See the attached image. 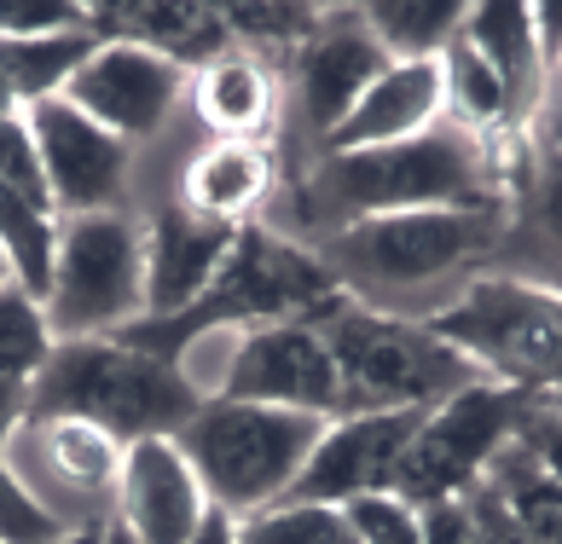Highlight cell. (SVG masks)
Returning a JSON list of instances; mask_svg holds the SVG:
<instances>
[{"mask_svg":"<svg viewBox=\"0 0 562 544\" xmlns=\"http://www.w3.org/2000/svg\"><path fill=\"white\" fill-rule=\"evenodd\" d=\"M505 203L510 185L493 151L458 122H435L429 134L371 145V151H325L296 192L302 220L319 238L371 215H406V208H493V215H505Z\"/></svg>","mask_w":562,"mask_h":544,"instance_id":"cell-1","label":"cell"},{"mask_svg":"<svg viewBox=\"0 0 562 544\" xmlns=\"http://www.w3.org/2000/svg\"><path fill=\"white\" fill-rule=\"evenodd\" d=\"M330 296H342V284L330 279L314 243L249 220L238 226V243L215 272V284L192 307L162 313V319H134L128 330H116V342L151 353V360L186 365V353L198 342L226 337V330L238 337V330L279 325V319H314Z\"/></svg>","mask_w":562,"mask_h":544,"instance_id":"cell-2","label":"cell"},{"mask_svg":"<svg viewBox=\"0 0 562 544\" xmlns=\"http://www.w3.org/2000/svg\"><path fill=\"white\" fill-rule=\"evenodd\" d=\"M210 394L186 365L151 360L116 337H76L58 342L53 360L41 365L30 383V423L47 417H88V423L111 429L122 446L151 441V434H175L198 417Z\"/></svg>","mask_w":562,"mask_h":544,"instance_id":"cell-3","label":"cell"},{"mask_svg":"<svg viewBox=\"0 0 562 544\" xmlns=\"http://www.w3.org/2000/svg\"><path fill=\"white\" fill-rule=\"evenodd\" d=\"M314 325L342 383V417L348 411H435L458 388L487 383L424 319L353 302L348 290L314 313Z\"/></svg>","mask_w":562,"mask_h":544,"instance_id":"cell-4","label":"cell"},{"mask_svg":"<svg viewBox=\"0 0 562 544\" xmlns=\"http://www.w3.org/2000/svg\"><path fill=\"white\" fill-rule=\"evenodd\" d=\"M319 434H325V417L210 394L192 423L175 434V446L186 452V464H192L198 487L210 492V505L244 521L290 498L302 464L319 446Z\"/></svg>","mask_w":562,"mask_h":544,"instance_id":"cell-5","label":"cell"},{"mask_svg":"<svg viewBox=\"0 0 562 544\" xmlns=\"http://www.w3.org/2000/svg\"><path fill=\"white\" fill-rule=\"evenodd\" d=\"M510 238V215L493 208H406V215H371L342 233H325L314 249L353 302L406 296V290L441 284L447 272L493 256Z\"/></svg>","mask_w":562,"mask_h":544,"instance_id":"cell-6","label":"cell"},{"mask_svg":"<svg viewBox=\"0 0 562 544\" xmlns=\"http://www.w3.org/2000/svg\"><path fill=\"white\" fill-rule=\"evenodd\" d=\"M418 319L458 348L487 383L522 388L533 400H562V290L539 279L487 272L470 279L447 307Z\"/></svg>","mask_w":562,"mask_h":544,"instance_id":"cell-7","label":"cell"},{"mask_svg":"<svg viewBox=\"0 0 562 544\" xmlns=\"http://www.w3.org/2000/svg\"><path fill=\"white\" fill-rule=\"evenodd\" d=\"M47 325L58 342L116 337L145 319V220L122 208L58 220V256L47 290Z\"/></svg>","mask_w":562,"mask_h":544,"instance_id":"cell-8","label":"cell"},{"mask_svg":"<svg viewBox=\"0 0 562 544\" xmlns=\"http://www.w3.org/2000/svg\"><path fill=\"white\" fill-rule=\"evenodd\" d=\"M533 406H539L533 394L505 388V383L458 388L452 400H441L435 411L418 417V434L406 441L401 469H394V492L412 510L464 498L470 487L487 480L498 452L522 441V423L533 417Z\"/></svg>","mask_w":562,"mask_h":544,"instance_id":"cell-9","label":"cell"},{"mask_svg":"<svg viewBox=\"0 0 562 544\" xmlns=\"http://www.w3.org/2000/svg\"><path fill=\"white\" fill-rule=\"evenodd\" d=\"M221 400H256V406H284L307 417H342V383L330 365V348L314 319H279L238 330L226 371L215 383Z\"/></svg>","mask_w":562,"mask_h":544,"instance_id":"cell-10","label":"cell"},{"mask_svg":"<svg viewBox=\"0 0 562 544\" xmlns=\"http://www.w3.org/2000/svg\"><path fill=\"white\" fill-rule=\"evenodd\" d=\"M186 88H192V70H180L145 47H128V41H99L93 58L70 76L65 99L81 116H93L99 128H111L122 145H134L169 122Z\"/></svg>","mask_w":562,"mask_h":544,"instance_id":"cell-11","label":"cell"},{"mask_svg":"<svg viewBox=\"0 0 562 544\" xmlns=\"http://www.w3.org/2000/svg\"><path fill=\"white\" fill-rule=\"evenodd\" d=\"M35 151H41V174H47V197L58 215H99V208H116L122 180H128V145L111 128H99L93 116H81L76 104L41 99L24 111Z\"/></svg>","mask_w":562,"mask_h":544,"instance_id":"cell-12","label":"cell"},{"mask_svg":"<svg viewBox=\"0 0 562 544\" xmlns=\"http://www.w3.org/2000/svg\"><path fill=\"white\" fill-rule=\"evenodd\" d=\"M424 411H348L330 417L314 457L302 464L290 498L296 505H348L366 492H394L406 441L418 434Z\"/></svg>","mask_w":562,"mask_h":544,"instance_id":"cell-13","label":"cell"},{"mask_svg":"<svg viewBox=\"0 0 562 544\" xmlns=\"http://www.w3.org/2000/svg\"><path fill=\"white\" fill-rule=\"evenodd\" d=\"M210 510H215L210 492L198 487L192 464H186V452L169 434H151V441H134L122 452L111 515L139 544H192V533L203 528Z\"/></svg>","mask_w":562,"mask_h":544,"instance_id":"cell-14","label":"cell"},{"mask_svg":"<svg viewBox=\"0 0 562 544\" xmlns=\"http://www.w3.org/2000/svg\"><path fill=\"white\" fill-rule=\"evenodd\" d=\"M233 243H238V226L198 215L180 197L151 208L145 215V319L192 307L215 284V272L226 267Z\"/></svg>","mask_w":562,"mask_h":544,"instance_id":"cell-15","label":"cell"},{"mask_svg":"<svg viewBox=\"0 0 562 544\" xmlns=\"http://www.w3.org/2000/svg\"><path fill=\"white\" fill-rule=\"evenodd\" d=\"M383 70H389V58H383L378 41L366 35L360 12L330 7L325 30L314 35V47L296 58V99H302L307 128L319 139H330Z\"/></svg>","mask_w":562,"mask_h":544,"instance_id":"cell-16","label":"cell"},{"mask_svg":"<svg viewBox=\"0 0 562 544\" xmlns=\"http://www.w3.org/2000/svg\"><path fill=\"white\" fill-rule=\"evenodd\" d=\"M88 35L128 41V47H145L180 70H203L233 47L221 7H210V0H99V7H88Z\"/></svg>","mask_w":562,"mask_h":544,"instance_id":"cell-17","label":"cell"},{"mask_svg":"<svg viewBox=\"0 0 562 544\" xmlns=\"http://www.w3.org/2000/svg\"><path fill=\"white\" fill-rule=\"evenodd\" d=\"M435 122H447L441 58H424V65H389L366 88V99L348 111L342 128L325 139V151H371V145H394V139L429 134Z\"/></svg>","mask_w":562,"mask_h":544,"instance_id":"cell-18","label":"cell"},{"mask_svg":"<svg viewBox=\"0 0 562 544\" xmlns=\"http://www.w3.org/2000/svg\"><path fill=\"white\" fill-rule=\"evenodd\" d=\"M458 35L487 58V70L498 76V88L510 99L516 134H528L539 104L551 99V70H546V53H539L533 7L528 0H482V7L464 12V30Z\"/></svg>","mask_w":562,"mask_h":544,"instance_id":"cell-19","label":"cell"},{"mask_svg":"<svg viewBox=\"0 0 562 544\" xmlns=\"http://www.w3.org/2000/svg\"><path fill=\"white\" fill-rule=\"evenodd\" d=\"M273 185H279V169H273V151H267V145H256V139H210L192 162H186L180 203L198 208V215H210V220L249 226V220H261Z\"/></svg>","mask_w":562,"mask_h":544,"instance_id":"cell-20","label":"cell"},{"mask_svg":"<svg viewBox=\"0 0 562 544\" xmlns=\"http://www.w3.org/2000/svg\"><path fill=\"white\" fill-rule=\"evenodd\" d=\"M192 104L203 116V128L215 139H256L267 145L279 122V76L267 70V58L226 47L203 70H192Z\"/></svg>","mask_w":562,"mask_h":544,"instance_id":"cell-21","label":"cell"},{"mask_svg":"<svg viewBox=\"0 0 562 544\" xmlns=\"http://www.w3.org/2000/svg\"><path fill=\"white\" fill-rule=\"evenodd\" d=\"M464 12V0H378V7H360V24L389 65H424L458 41Z\"/></svg>","mask_w":562,"mask_h":544,"instance_id":"cell-22","label":"cell"},{"mask_svg":"<svg viewBox=\"0 0 562 544\" xmlns=\"http://www.w3.org/2000/svg\"><path fill=\"white\" fill-rule=\"evenodd\" d=\"M35 446L47 457L53 480H65L70 492H111L116 498V475H122V446L111 429L88 423V417H47V423H30Z\"/></svg>","mask_w":562,"mask_h":544,"instance_id":"cell-23","label":"cell"},{"mask_svg":"<svg viewBox=\"0 0 562 544\" xmlns=\"http://www.w3.org/2000/svg\"><path fill=\"white\" fill-rule=\"evenodd\" d=\"M99 41L88 30H65V35H18V41H0V76L7 88L18 93V104H41V99H58L70 88V76L93 58Z\"/></svg>","mask_w":562,"mask_h":544,"instance_id":"cell-24","label":"cell"},{"mask_svg":"<svg viewBox=\"0 0 562 544\" xmlns=\"http://www.w3.org/2000/svg\"><path fill=\"white\" fill-rule=\"evenodd\" d=\"M58 208L35 203L12 185H0V256H7L12 279L30 290L35 302H47L53 290V256H58Z\"/></svg>","mask_w":562,"mask_h":544,"instance_id":"cell-25","label":"cell"},{"mask_svg":"<svg viewBox=\"0 0 562 544\" xmlns=\"http://www.w3.org/2000/svg\"><path fill=\"white\" fill-rule=\"evenodd\" d=\"M330 7H307V0H238L221 7V24L233 35V47H256V53H307L314 35L325 30Z\"/></svg>","mask_w":562,"mask_h":544,"instance_id":"cell-26","label":"cell"},{"mask_svg":"<svg viewBox=\"0 0 562 544\" xmlns=\"http://www.w3.org/2000/svg\"><path fill=\"white\" fill-rule=\"evenodd\" d=\"M487 487L510 505V515L528 528L533 544H562V487L546 475L528 457V446L516 441L493 457V469H487Z\"/></svg>","mask_w":562,"mask_h":544,"instance_id":"cell-27","label":"cell"},{"mask_svg":"<svg viewBox=\"0 0 562 544\" xmlns=\"http://www.w3.org/2000/svg\"><path fill=\"white\" fill-rule=\"evenodd\" d=\"M53 325H47V307H41L24 284H0V376L12 383H35L41 365L53 360Z\"/></svg>","mask_w":562,"mask_h":544,"instance_id":"cell-28","label":"cell"},{"mask_svg":"<svg viewBox=\"0 0 562 544\" xmlns=\"http://www.w3.org/2000/svg\"><path fill=\"white\" fill-rule=\"evenodd\" d=\"M238 544H360V539H353L342 505H296V498H279V505L238 521Z\"/></svg>","mask_w":562,"mask_h":544,"instance_id":"cell-29","label":"cell"},{"mask_svg":"<svg viewBox=\"0 0 562 544\" xmlns=\"http://www.w3.org/2000/svg\"><path fill=\"white\" fill-rule=\"evenodd\" d=\"M65 539L70 521L41 505L12 464H0V544H65Z\"/></svg>","mask_w":562,"mask_h":544,"instance_id":"cell-30","label":"cell"},{"mask_svg":"<svg viewBox=\"0 0 562 544\" xmlns=\"http://www.w3.org/2000/svg\"><path fill=\"white\" fill-rule=\"evenodd\" d=\"M348 528L360 544H424V515L406 505L401 492H366L342 505Z\"/></svg>","mask_w":562,"mask_h":544,"instance_id":"cell-31","label":"cell"},{"mask_svg":"<svg viewBox=\"0 0 562 544\" xmlns=\"http://www.w3.org/2000/svg\"><path fill=\"white\" fill-rule=\"evenodd\" d=\"M522 243L546 249V256H562V157L539 151L528 192H522Z\"/></svg>","mask_w":562,"mask_h":544,"instance_id":"cell-32","label":"cell"},{"mask_svg":"<svg viewBox=\"0 0 562 544\" xmlns=\"http://www.w3.org/2000/svg\"><path fill=\"white\" fill-rule=\"evenodd\" d=\"M0 185H12V192H24V197H35V203H53L24 111H18V116H0Z\"/></svg>","mask_w":562,"mask_h":544,"instance_id":"cell-33","label":"cell"},{"mask_svg":"<svg viewBox=\"0 0 562 544\" xmlns=\"http://www.w3.org/2000/svg\"><path fill=\"white\" fill-rule=\"evenodd\" d=\"M65 30H88V7L81 0H0V41L65 35Z\"/></svg>","mask_w":562,"mask_h":544,"instance_id":"cell-34","label":"cell"},{"mask_svg":"<svg viewBox=\"0 0 562 544\" xmlns=\"http://www.w3.org/2000/svg\"><path fill=\"white\" fill-rule=\"evenodd\" d=\"M464 505H470V528H475V544H533V539H528V528L510 515V505H505V498H498V492L487 487V480H482V487H470V492H464Z\"/></svg>","mask_w":562,"mask_h":544,"instance_id":"cell-35","label":"cell"},{"mask_svg":"<svg viewBox=\"0 0 562 544\" xmlns=\"http://www.w3.org/2000/svg\"><path fill=\"white\" fill-rule=\"evenodd\" d=\"M522 446H528L533 464L562 487V406L557 400H539L533 406V417L522 423Z\"/></svg>","mask_w":562,"mask_h":544,"instance_id":"cell-36","label":"cell"},{"mask_svg":"<svg viewBox=\"0 0 562 544\" xmlns=\"http://www.w3.org/2000/svg\"><path fill=\"white\" fill-rule=\"evenodd\" d=\"M418 515H424V544H475V528H470V505H464V498L429 505V510H418Z\"/></svg>","mask_w":562,"mask_h":544,"instance_id":"cell-37","label":"cell"},{"mask_svg":"<svg viewBox=\"0 0 562 544\" xmlns=\"http://www.w3.org/2000/svg\"><path fill=\"white\" fill-rule=\"evenodd\" d=\"M18 429H30V383L0 376V464H7V446L18 441Z\"/></svg>","mask_w":562,"mask_h":544,"instance_id":"cell-38","label":"cell"},{"mask_svg":"<svg viewBox=\"0 0 562 544\" xmlns=\"http://www.w3.org/2000/svg\"><path fill=\"white\" fill-rule=\"evenodd\" d=\"M533 30H539L546 70H557V58H562V0H539V7H533Z\"/></svg>","mask_w":562,"mask_h":544,"instance_id":"cell-39","label":"cell"},{"mask_svg":"<svg viewBox=\"0 0 562 544\" xmlns=\"http://www.w3.org/2000/svg\"><path fill=\"white\" fill-rule=\"evenodd\" d=\"M192 544H238V521L226 510H210V515H203V528L192 533Z\"/></svg>","mask_w":562,"mask_h":544,"instance_id":"cell-40","label":"cell"},{"mask_svg":"<svg viewBox=\"0 0 562 544\" xmlns=\"http://www.w3.org/2000/svg\"><path fill=\"white\" fill-rule=\"evenodd\" d=\"M533 122L546 128V151H551V157H562V93L539 104V116H533Z\"/></svg>","mask_w":562,"mask_h":544,"instance_id":"cell-41","label":"cell"},{"mask_svg":"<svg viewBox=\"0 0 562 544\" xmlns=\"http://www.w3.org/2000/svg\"><path fill=\"white\" fill-rule=\"evenodd\" d=\"M65 544H111V515H93V521H81V528H70Z\"/></svg>","mask_w":562,"mask_h":544,"instance_id":"cell-42","label":"cell"},{"mask_svg":"<svg viewBox=\"0 0 562 544\" xmlns=\"http://www.w3.org/2000/svg\"><path fill=\"white\" fill-rule=\"evenodd\" d=\"M18 111H24V104H18V93L7 88V76H0V116H18Z\"/></svg>","mask_w":562,"mask_h":544,"instance_id":"cell-43","label":"cell"},{"mask_svg":"<svg viewBox=\"0 0 562 544\" xmlns=\"http://www.w3.org/2000/svg\"><path fill=\"white\" fill-rule=\"evenodd\" d=\"M0 284H12V267H7V256H0Z\"/></svg>","mask_w":562,"mask_h":544,"instance_id":"cell-44","label":"cell"},{"mask_svg":"<svg viewBox=\"0 0 562 544\" xmlns=\"http://www.w3.org/2000/svg\"><path fill=\"white\" fill-rule=\"evenodd\" d=\"M557 76H562V58H557Z\"/></svg>","mask_w":562,"mask_h":544,"instance_id":"cell-45","label":"cell"},{"mask_svg":"<svg viewBox=\"0 0 562 544\" xmlns=\"http://www.w3.org/2000/svg\"><path fill=\"white\" fill-rule=\"evenodd\" d=\"M557 406H562V400H557Z\"/></svg>","mask_w":562,"mask_h":544,"instance_id":"cell-46","label":"cell"},{"mask_svg":"<svg viewBox=\"0 0 562 544\" xmlns=\"http://www.w3.org/2000/svg\"><path fill=\"white\" fill-rule=\"evenodd\" d=\"M557 290H562V284H557Z\"/></svg>","mask_w":562,"mask_h":544,"instance_id":"cell-47","label":"cell"}]
</instances>
